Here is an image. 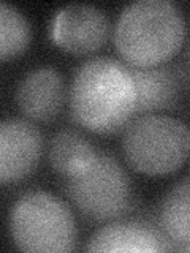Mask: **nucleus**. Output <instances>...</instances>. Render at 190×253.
Segmentation results:
<instances>
[{
    "label": "nucleus",
    "mask_w": 190,
    "mask_h": 253,
    "mask_svg": "<svg viewBox=\"0 0 190 253\" xmlns=\"http://www.w3.org/2000/svg\"><path fill=\"white\" fill-rule=\"evenodd\" d=\"M43 150V136L24 119H5L0 124V182H19L37 168Z\"/></svg>",
    "instance_id": "obj_7"
},
{
    "label": "nucleus",
    "mask_w": 190,
    "mask_h": 253,
    "mask_svg": "<svg viewBox=\"0 0 190 253\" xmlns=\"http://www.w3.org/2000/svg\"><path fill=\"white\" fill-rule=\"evenodd\" d=\"M129 68L137 89V116L176 106L181 93V78L176 68L168 65Z\"/></svg>",
    "instance_id": "obj_10"
},
{
    "label": "nucleus",
    "mask_w": 190,
    "mask_h": 253,
    "mask_svg": "<svg viewBox=\"0 0 190 253\" xmlns=\"http://www.w3.org/2000/svg\"><path fill=\"white\" fill-rule=\"evenodd\" d=\"M158 225L174 244V252L190 245V174L179 179L158 206Z\"/></svg>",
    "instance_id": "obj_12"
},
{
    "label": "nucleus",
    "mask_w": 190,
    "mask_h": 253,
    "mask_svg": "<svg viewBox=\"0 0 190 253\" xmlns=\"http://www.w3.org/2000/svg\"><path fill=\"white\" fill-rule=\"evenodd\" d=\"M11 241L22 252L62 253L75 250L76 225L68 206L43 190L19 196L8 220Z\"/></svg>",
    "instance_id": "obj_4"
},
{
    "label": "nucleus",
    "mask_w": 190,
    "mask_h": 253,
    "mask_svg": "<svg viewBox=\"0 0 190 253\" xmlns=\"http://www.w3.org/2000/svg\"><path fill=\"white\" fill-rule=\"evenodd\" d=\"M109 35V21L100 8L84 3L63 6L54 16L51 37L54 43L71 54L95 52Z\"/></svg>",
    "instance_id": "obj_6"
},
{
    "label": "nucleus",
    "mask_w": 190,
    "mask_h": 253,
    "mask_svg": "<svg viewBox=\"0 0 190 253\" xmlns=\"http://www.w3.org/2000/svg\"><path fill=\"white\" fill-rule=\"evenodd\" d=\"M186 38L179 8L168 0H138L121 11L114 27V46L129 67L162 65Z\"/></svg>",
    "instance_id": "obj_2"
},
{
    "label": "nucleus",
    "mask_w": 190,
    "mask_h": 253,
    "mask_svg": "<svg viewBox=\"0 0 190 253\" xmlns=\"http://www.w3.org/2000/svg\"><path fill=\"white\" fill-rule=\"evenodd\" d=\"M86 252L160 253L174 252V244L146 221H111L98 228L84 245Z\"/></svg>",
    "instance_id": "obj_8"
},
{
    "label": "nucleus",
    "mask_w": 190,
    "mask_h": 253,
    "mask_svg": "<svg viewBox=\"0 0 190 253\" xmlns=\"http://www.w3.org/2000/svg\"><path fill=\"white\" fill-rule=\"evenodd\" d=\"M30 24L24 14L5 2L0 3V59L22 54L30 43Z\"/></svg>",
    "instance_id": "obj_13"
},
{
    "label": "nucleus",
    "mask_w": 190,
    "mask_h": 253,
    "mask_svg": "<svg viewBox=\"0 0 190 253\" xmlns=\"http://www.w3.org/2000/svg\"><path fill=\"white\" fill-rule=\"evenodd\" d=\"M97 155L98 150L92 146V142L73 128L55 133L48 150L52 169L63 177H71L86 171Z\"/></svg>",
    "instance_id": "obj_11"
},
{
    "label": "nucleus",
    "mask_w": 190,
    "mask_h": 253,
    "mask_svg": "<svg viewBox=\"0 0 190 253\" xmlns=\"http://www.w3.org/2000/svg\"><path fill=\"white\" fill-rule=\"evenodd\" d=\"M187 68H189V78H190V46L187 51Z\"/></svg>",
    "instance_id": "obj_14"
},
{
    "label": "nucleus",
    "mask_w": 190,
    "mask_h": 253,
    "mask_svg": "<svg viewBox=\"0 0 190 253\" xmlns=\"http://www.w3.org/2000/svg\"><path fill=\"white\" fill-rule=\"evenodd\" d=\"M71 119L94 133L124 130L137 116V89L129 65L94 57L76 70L68 93Z\"/></svg>",
    "instance_id": "obj_1"
},
{
    "label": "nucleus",
    "mask_w": 190,
    "mask_h": 253,
    "mask_svg": "<svg viewBox=\"0 0 190 253\" xmlns=\"http://www.w3.org/2000/svg\"><path fill=\"white\" fill-rule=\"evenodd\" d=\"M65 192L75 208L92 221H111L130 209L132 184L114 157L100 154L86 171L65 177Z\"/></svg>",
    "instance_id": "obj_5"
},
{
    "label": "nucleus",
    "mask_w": 190,
    "mask_h": 253,
    "mask_svg": "<svg viewBox=\"0 0 190 253\" xmlns=\"http://www.w3.org/2000/svg\"><path fill=\"white\" fill-rule=\"evenodd\" d=\"M65 87L57 70L42 67L21 79L16 89V103L21 113L38 122H49L60 113Z\"/></svg>",
    "instance_id": "obj_9"
},
{
    "label": "nucleus",
    "mask_w": 190,
    "mask_h": 253,
    "mask_svg": "<svg viewBox=\"0 0 190 253\" xmlns=\"http://www.w3.org/2000/svg\"><path fill=\"white\" fill-rule=\"evenodd\" d=\"M122 154L137 172L171 174L190 157V126L165 114L135 116L124 128Z\"/></svg>",
    "instance_id": "obj_3"
}]
</instances>
